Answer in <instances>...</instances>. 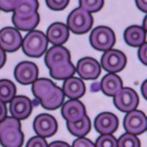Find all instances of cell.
<instances>
[{
    "instance_id": "cell-2",
    "label": "cell",
    "mask_w": 147,
    "mask_h": 147,
    "mask_svg": "<svg viewBox=\"0 0 147 147\" xmlns=\"http://www.w3.org/2000/svg\"><path fill=\"white\" fill-rule=\"evenodd\" d=\"M23 142L24 135L19 120L6 117L0 121V143L4 147H21Z\"/></svg>"
},
{
    "instance_id": "cell-30",
    "label": "cell",
    "mask_w": 147,
    "mask_h": 147,
    "mask_svg": "<svg viewBox=\"0 0 147 147\" xmlns=\"http://www.w3.org/2000/svg\"><path fill=\"white\" fill-rule=\"evenodd\" d=\"M19 0H0V9L5 12L13 11Z\"/></svg>"
},
{
    "instance_id": "cell-31",
    "label": "cell",
    "mask_w": 147,
    "mask_h": 147,
    "mask_svg": "<svg viewBox=\"0 0 147 147\" xmlns=\"http://www.w3.org/2000/svg\"><path fill=\"white\" fill-rule=\"evenodd\" d=\"M26 147H48L44 138L35 136L29 140Z\"/></svg>"
},
{
    "instance_id": "cell-38",
    "label": "cell",
    "mask_w": 147,
    "mask_h": 147,
    "mask_svg": "<svg viewBox=\"0 0 147 147\" xmlns=\"http://www.w3.org/2000/svg\"><path fill=\"white\" fill-rule=\"evenodd\" d=\"M141 92L144 97L147 100V80L144 82L141 86Z\"/></svg>"
},
{
    "instance_id": "cell-33",
    "label": "cell",
    "mask_w": 147,
    "mask_h": 147,
    "mask_svg": "<svg viewBox=\"0 0 147 147\" xmlns=\"http://www.w3.org/2000/svg\"><path fill=\"white\" fill-rule=\"evenodd\" d=\"M138 57L140 62L147 65V43L140 46L138 50Z\"/></svg>"
},
{
    "instance_id": "cell-35",
    "label": "cell",
    "mask_w": 147,
    "mask_h": 147,
    "mask_svg": "<svg viewBox=\"0 0 147 147\" xmlns=\"http://www.w3.org/2000/svg\"><path fill=\"white\" fill-rule=\"evenodd\" d=\"M6 115H7V107L5 104L0 100V121L4 120L6 118Z\"/></svg>"
},
{
    "instance_id": "cell-10",
    "label": "cell",
    "mask_w": 147,
    "mask_h": 147,
    "mask_svg": "<svg viewBox=\"0 0 147 147\" xmlns=\"http://www.w3.org/2000/svg\"><path fill=\"white\" fill-rule=\"evenodd\" d=\"M70 53L62 46H55L47 52L45 63L49 70L63 66L71 62Z\"/></svg>"
},
{
    "instance_id": "cell-26",
    "label": "cell",
    "mask_w": 147,
    "mask_h": 147,
    "mask_svg": "<svg viewBox=\"0 0 147 147\" xmlns=\"http://www.w3.org/2000/svg\"><path fill=\"white\" fill-rule=\"evenodd\" d=\"M118 147H140V142L135 135L127 132L119 139Z\"/></svg>"
},
{
    "instance_id": "cell-27",
    "label": "cell",
    "mask_w": 147,
    "mask_h": 147,
    "mask_svg": "<svg viewBox=\"0 0 147 147\" xmlns=\"http://www.w3.org/2000/svg\"><path fill=\"white\" fill-rule=\"evenodd\" d=\"M80 5L88 13H95L102 8L104 0H80Z\"/></svg>"
},
{
    "instance_id": "cell-22",
    "label": "cell",
    "mask_w": 147,
    "mask_h": 147,
    "mask_svg": "<svg viewBox=\"0 0 147 147\" xmlns=\"http://www.w3.org/2000/svg\"><path fill=\"white\" fill-rule=\"evenodd\" d=\"M67 127L72 135L77 137H82L90 132L91 124L89 118L85 115L83 119L78 121L67 122Z\"/></svg>"
},
{
    "instance_id": "cell-28",
    "label": "cell",
    "mask_w": 147,
    "mask_h": 147,
    "mask_svg": "<svg viewBox=\"0 0 147 147\" xmlns=\"http://www.w3.org/2000/svg\"><path fill=\"white\" fill-rule=\"evenodd\" d=\"M96 147H118V140L111 135H102L96 140Z\"/></svg>"
},
{
    "instance_id": "cell-3",
    "label": "cell",
    "mask_w": 147,
    "mask_h": 147,
    "mask_svg": "<svg viewBox=\"0 0 147 147\" xmlns=\"http://www.w3.org/2000/svg\"><path fill=\"white\" fill-rule=\"evenodd\" d=\"M24 52L32 57H39L44 55L48 46V40L44 33L34 30L29 32L22 40Z\"/></svg>"
},
{
    "instance_id": "cell-6",
    "label": "cell",
    "mask_w": 147,
    "mask_h": 147,
    "mask_svg": "<svg viewBox=\"0 0 147 147\" xmlns=\"http://www.w3.org/2000/svg\"><path fill=\"white\" fill-rule=\"evenodd\" d=\"M114 105L122 112L129 113L137 108L139 98L133 89L130 88H122L114 96Z\"/></svg>"
},
{
    "instance_id": "cell-37",
    "label": "cell",
    "mask_w": 147,
    "mask_h": 147,
    "mask_svg": "<svg viewBox=\"0 0 147 147\" xmlns=\"http://www.w3.org/2000/svg\"><path fill=\"white\" fill-rule=\"evenodd\" d=\"M6 60V55H5V51L0 48V69L4 65Z\"/></svg>"
},
{
    "instance_id": "cell-14",
    "label": "cell",
    "mask_w": 147,
    "mask_h": 147,
    "mask_svg": "<svg viewBox=\"0 0 147 147\" xmlns=\"http://www.w3.org/2000/svg\"><path fill=\"white\" fill-rule=\"evenodd\" d=\"M77 71L81 78L89 80L98 78L101 73V68L95 59L85 57L78 62Z\"/></svg>"
},
{
    "instance_id": "cell-9",
    "label": "cell",
    "mask_w": 147,
    "mask_h": 147,
    "mask_svg": "<svg viewBox=\"0 0 147 147\" xmlns=\"http://www.w3.org/2000/svg\"><path fill=\"white\" fill-rule=\"evenodd\" d=\"M20 32L13 27H5L0 31V48L7 52H15L22 44Z\"/></svg>"
},
{
    "instance_id": "cell-36",
    "label": "cell",
    "mask_w": 147,
    "mask_h": 147,
    "mask_svg": "<svg viewBox=\"0 0 147 147\" xmlns=\"http://www.w3.org/2000/svg\"><path fill=\"white\" fill-rule=\"evenodd\" d=\"M48 147H71L68 144L63 141H55L51 143Z\"/></svg>"
},
{
    "instance_id": "cell-17",
    "label": "cell",
    "mask_w": 147,
    "mask_h": 147,
    "mask_svg": "<svg viewBox=\"0 0 147 147\" xmlns=\"http://www.w3.org/2000/svg\"><path fill=\"white\" fill-rule=\"evenodd\" d=\"M69 36V27L63 23L57 22L52 24L47 30V40L55 46L63 44L68 40Z\"/></svg>"
},
{
    "instance_id": "cell-25",
    "label": "cell",
    "mask_w": 147,
    "mask_h": 147,
    "mask_svg": "<svg viewBox=\"0 0 147 147\" xmlns=\"http://www.w3.org/2000/svg\"><path fill=\"white\" fill-rule=\"evenodd\" d=\"M75 71V67L70 62L63 66L50 69V74L54 79L62 80L71 77L74 74Z\"/></svg>"
},
{
    "instance_id": "cell-29",
    "label": "cell",
    "mask_w": 147,
    "mask_h": 147,
    "mask_svg": "<svg viewBox=\"0 0 147 147\" xmlns=\"http://www.w3.org/2000/svg\"><path fill=\"white\" fill-rule=\"evenodd\" d=\"M46 3L51 10H62L68 6L69 0H46Z\"/></svg>"
},
{
    "instance_id": "cell-32",
    "label": "cell",
    "mask_w": 147,
    "mask_h": 147,
    "mask_svg": "<svg viewBox=\"0 0 147 147\" xmlns=\"http://www.w3.org/2000/svg\"><path fill=\"white\" fill-rule=\"evenodd\" d=\"M72 147H96L95 144H93L89 139L85 138H79L73 143Z\"/></svg>"
},
{
    "instance_id": "cell-34",
    "label": "cell",
    "mask_w": 147,
    "mask_h": 147,
    "mask_svg": "<svg viewBox=\"0 0 147 147\" xmlns=\"http://www.w3.org/2000/svg\"><path fill=\"white\" fill-rule=\"evenodd\" d=\"M136 3L139 10L147 13V0H136Z\"/></svg>"
},
{
    "instance_id": "cell-5",
    "label": "cell",
    "mask_w": 147,
    "mask_h": 147,
    "mask_svg": "<svg viewBox=\"0 0 147 147\" xmlns=\"http://www.w3.org/2000/svg\"><path fill=\"white\" fill-rule=\"evenodd\" d=\"M90 44L99 51H108L113 47L115 36L113 31L107 27L100 26L94 29L90 35Z\"/></svg>"
},
{
    "instance_id": "cell-16",
    "label": "cell",
    "mask_w": 147,
    "mask_h": 147,
    "mask_svg": "<svg viewBox=\"0 0 147 147\" xmlns=\"http://www.w3.org/2000/svg\"><path fill=\"white\" fill-rule=\"evenodd\" d=\"M61 113L67 122L78 121L86 115L84 105L76 99H72L65 102L63 105Z\"/></svg>"
},
{
    "instance_id": "cell-13",
    "label": "cell",
    "mask_w": 147,
    "mask_h": 147,
    "mask_svg": "<svg viewBox=\"0 0 147 147\" xmlns=\"http://www.w3.org/2000/svg\"><path fill=\"white\" fill-rule=\"evenodd\" d=\"M32 102L27 97L18 96H15L10 101V114L13 117L18 120L27 119L32 112Z\"/></svg>"
},
{
    "instance_id": "cell-1",
    "label": "cell",
    "mask_w": 147,
    "mask_h": 147,
    "mask_svg": "<svg viewBox=\"0 0 147 147\" xmlns=\"http://www.w3.org/2000/svg\"><path fill=\"white\" fill-rule=\"evenodd\" d=\"M32 93L43 107L47 110H55L62 105L64 93L52 81L48 79H38L32 83Z\"/></svg>"
},
{
    "instance_id": "cell-19",
    "label": "cell",
    "mask_w": 147,
    "mask_h": 147,
    "mask_svg": "<svg viewBox=\"0 0 147 147\" xmlns=\"http://www.w3.org/2000/svg\"><path fill=\"white\" fill-rule=\"evenodd\" d=\"M38 9V0H19L13 10V16L20 19H27L33 16Z\"/></svg>"
},
{
    "instance_id": "cell-21",
    "label": "cell",
    "mask_w": 147,
    "mask_h": 147,
    "mask_svg": "<svg viewBox=\"0 0 147 147\" xmlns=\"http://www.w3.org/2000/svg\"><path fill=\"white\" fill-rule=\"evenodd\" d=\"M100 86L104 94L114 96L122 88V81L115 74L110 73L104 77Z\"/></svg>"
},
{
    "instance_id": "cell-12",
    "label": "cell",
    "mask_w": 147,
    "mask_h": 147,
    "mask_svg": "<svg viewBox=\"0 0 147 147\" xmlns=\"http://www.w3.org/2000/svg\"><path fill=\"white\" fill-rule=\"evenodd\" d=\"M14 76L16 80L22 85L32 84L38 80V69L35 63L25 61L17 65Z\"/></svg>"
},
{
    "instance_id": "cell-11",
    "label": "cell",
    "mask_w": 147,
    "mask_h": 147,
    "mask_svg": "<svg viewBox=\"0 0 147 147\" xmlns=\"http://www.w3.org/2000/svg\"><path fill=\"white\" fill-rule=\"evenodd\" d=\"M33 128L38 136L47 138L57 132V124L55 118L49 114H40L34 120Z\"/></svg>"
},
{
    "instance_id": "cell-20",
    "label": "cell",
    "mask_w": 147,
    "mask_h": 147,
    "mask_svg": "<svg viewBox=\"0 0 147 147\" xmlns=\"http://www.w3.org/2000/svg\"><path fill=\"white\" fill-rule=\"evenodd\" d=\"M124 40L128 45L137 47L142 46L146 40V32L139 26H130L124 32Z\"/></svg>"
},
{
    "instance_id": "cell-4",
    "label": "cell",
    "mask_w": 147,
    "mask_h": 147,
    "mask_svg": "<svg viewBox=\"0 0 147 147\" xmlns=\"http://www.w3.org/2000/svg\"><path fill=\"white\" fill-rule=\"evenodd\" d=\"M93 21L90 13L80 7L71 12L67 19V27L74 33L83 34L90 30Z\"/></svg>"
},
{
    "instance_id": "cell-7",
    "label": "cell",
    "mask_w": 147,
    "mask_h": 147,
    "mask_svg": "<svg viewBox=\"0 0 147 147\" xmlns=\"http://www.w3.org/2000/svg\"><path fill=\"white\" fill-rule=\"evenodd\" d=\"M124 127L128 133L139 135L147 129L146 115L140 110L129 112L124 118Z\"/></svg>"
},
{
    "instance_id": "cell-23",
    "label": "cell",
    "mask_w": 147,
    "mask_h": 147,
    "mask_svg": "<svg viewBox=\"0 0 147 147\" xmlns=\"http://www.w3.org/2000/svg\"><path fill=\"white\" fill-rule=\"evenodd\" d=\"M13 23L17 29L24 31L32 30L37 27L40 21V16L38 13H36L32 17L27 19H20L13 16L12 17Z\"/></svg>"
},
{
    "instance_id": "cell-24",
    "label": "cell",
    "mask_w": 147,
    "mask_h": 147,
    "mask_svg": "<svg viewBox=\"0 0 147 147\" xmlns=\"http://www.w3.org/2000/svg\"><path fill=\"white\" fill-rule=\"evenodd\" d=\"M15 85L11 81L7 80H0V100L4 103L10 102L16 95Z\"/></svg>"
},
{
    "instance_id": "cell-39",
    "label": "cell",
    "mask_w": 147,
    "mask_h": 147,
    "mask_svg": "<svg viewBox=\"0 0 147 147\" xmlns=\"http://www.w3.org/2000/svg\"><path fill=\"white\" fill-rule=\"evenodd\" d=\"M143 28L145 30V32H147V15L145 17L144 20V23H143Z\"/></svg>"
},
{
    "instance_id": "cell-18",
    "label": "cell",
    "mask_w": 147,
    "mask_h": 147,
    "mask_svg": "<svg viewBox=\"0 0 147 147\" xmlns=\"http://www.w3.org/2000/svg\"><path fill=\"white\" fill-rule=\"evenodd\" d=\"M63 91L64 95L70 99H78L85 94V84L80 79L71 77L65 80L63 85Z\"/></svg>"
},
{
    "instance_id": "cell-15",
    "label": "cell",
    "mask_w": 147,
    "mask_h": 147,
    "mask_svg": "<svg viewBox=\"0 0 147 147\" xmlns=\"http://www.w3.org/2000/svg\"><path fill=\"white\" fill-rule=\"evenodd\" d=\"M95 128L97 132L102 135H110L113 133L119 127V120L111 113H102L95 119Z\"/></svg>"
},
{
    "instance_id": "cell-8",
    "label": "cell",
    "mask_w": 147,
    "mask_h": 147,
    "mask_svg": "<svg viewBox=\"0 0 147 147\" xmlns=\"http://www.w3.org/2000/svg\"><path fill=\"white\" fill-rule=\"evenodd\" d=\"M103 69L110 73L115 74L121 71L127 64V57L121 51L110 49L106 51L101 60Z\"/></svg>"
}]
</instances>
